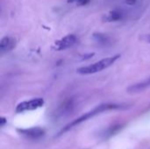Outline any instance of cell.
<instances>
[{"label":"cell","mask_w":150,"mask_h":149,"mask_svg":"<svg viewBox=\"0 0 150 149\" xmlns=\"http://www.w3.org/2000/svg\"><path fill=\"white\" fill-rule=\"evenodd\" d=\"M120 57V54H117V55L112 56V57H108V58L103 59V60H101V61H98V62H96V63H94L92 65L79 68L76 71H77L78 74H81V75L94 74V73L99 72V71L112 66Z\"/></svg>","instance_id":"6da1fadb"},{"label":"cell","mask_w":150,"mask_h":149,"mask_svg":"<svg viewBox=\"0 0 150 149\" xmlns=\"http://www.w3.org/2000/svg\"><path fill=\"white\" fill-rule=\"evenodd\" d=\"M120 106L115 105H99V106L97 107L96 109H94V110H92L91 112H88V113L83 115V116L80 117L79 119H76L75 121H73L71 124L68 125L64 129H62V133H64V132L68 131L69 128L73 127L74 126H76V125H78V124H80V123H82V122L87 120L88 119H90V118H91V117H93V116H95V115H97V114H98V113H100V112H104V111L111 110V109H118V108H120Z\"/></svg>","instance_id":"7a4b0ae2"},{"label":"cell","mask_w":150,"mask_h":149,"mask_svg":"<svg viewBox=\"0 0 150 149\" xmlns=\"http://www.w3.org/2000/svg\"><path fill=\"white\" fill-rule=\"evenodd\" d=\"M43 104H44V100L42 98H36V99H33L27 102H22L17 106L16 112H23L25 111H33L42 106Z\"/></svg>","instance_id":"3957f363"},{"label":"cell","mask_w":150,"mask_h":149,"mask_svg":"<svg viewBox=\"0 0 150 149\" xmlns=\"http://www.w3.org/2000/svg\"><path fill=\"white\" fill-rule=\"evenodd\" d=\"M76 42V37L74 34H69V35H67L64 38L55 41L53 48L57 51L64 50V49H67V48L72 47Z\"/></svg>","instance_id":"277c9868"},{"label":"cell","mask_w":150,"mask_h":149,"mask_svg":"<svg viewBox=\"0 0 150 149\" xmlns=\"http://www.w3.org/2000/svg\"><path fill=\"white\" fill-rule=\"evenodd\" d=\"M16 45V40L15 39L6 36L4 38H3L0 41V52L1 54L4 53H7L9 51H11Z\"/></svg>","instance_id":"5b68a950"},{"label":"cell","mask_w":150,"mask_h":149,"mask_svg":"<svg viewBox=\"0 0 150 149\" xmlns=\"http://www.w3.org/2000/svg\"><path fill=\"white\" fill-rule=\"evenodd\" d=\"M19 133L32 137V138H39L41 137L44 134V131L41 128L39 127H35V128H30V129H21V130H18Z\"/></svg>","instance_id":"8992f818"},{"label":"cell","mask_w":150,"mask_h":149,"mask_svg":"<svg viewBox=\"0 0 150 149\" xmlns=\"http://www.w3.org/2000/svg\"><path fill=\"white\" fill-rule=\"evenodd\" d=\"M149 86H150V79H149L146 82H143V83H138V84H135V85H133V86L129 87L127 91L130 92V93H138V92H141V91L144 90Z\"/></svg>","instance_id":"52a82bcc"},{"label":"cell","mask_w":150,"mask_h":149,"mask_svg":"<svg viewBox=\"0 0 150 149\" xmlns=\"http://www.w3.org/2000/svg\"><path fill=\"white\" fill-rule=\"evenodd\" d=\"M122 18V13L119 11H112L109 13V15L106 16L105 20L106 21H117L121 19Z\"/></svg>","instance_id":"ba28073f"},{"label":"cell","mask_w":150,"mask_h":149,"mask_svg":"<svg viewBox=\"0 0 150 149\" xmlns=\"http://www.w3.org/2000/svg\"><path fill=\"white\" fill-rule=\"evenodd\" d=\"M94 38L97 40V41L98 42H99V43H104V44H105L106 42H107V37H105V35H103V34H100V33H98V34H94Z\"/></svg>","instance_id":"9c48e42d"},{"label":"cell","mask_w":150,"mask_h":149,"mask_svg":"<svg viewBox=\"0 0 150 149\" xmlns=\"http://www.w3.org/2000/svg\"><path fill=\"white\" fill-rule=\"evenodd\" d=\"M89 2H90V0H76L77 5H84L86 4H88Z\"/></svg>","instance_id":"30bf717a"},{"label":"cell","mask_w":150,"mask_h":149,"mask_svg":"<svg viewBox=\"0 0 150 149\" xmlns=\"http://www.w3.org/2000/svg\"><path fill=\"white\" fill-rule=\"evenodd\" d=\"M137 0H126V4H129V5H134L135 4Z\"/></svg>","instance_id":"8fae6325"},{"label":"cell","mask_w":150,"mask_h":149,"mask_svg":"<svg viewBox=\"0 0 150 149\" xmlns=\"http://www.w3.org/2000/svg\"><path fill=\"white\" fill-rule=\"evenodd\" d=\"M6 122H7V121H6V119H5L4 117H2V118H1V123H0V124H1V126H4V125L6 124Z\"/></svg>","instance_id":"7c38bea8"}]
</instances>
